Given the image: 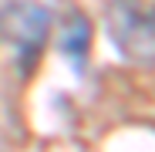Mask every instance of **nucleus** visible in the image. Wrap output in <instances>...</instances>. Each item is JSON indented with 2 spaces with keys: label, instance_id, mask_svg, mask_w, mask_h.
Listing matches in <instances>:
<instances>
[{
  "label": "nucleus",
  "instance_id": "1",
  "mask_svg": "<svg viewBox=\"0 0 155 152\" xmlns=\"http://www.w3.org/2000/svg\"><path fill=\"white\" fill-rule=\"evenodd\" d=\"M51 24H54L51 10L37 0H10L0 7V41L14 51L20 71H31L51 34Z\"/></svg>",
  "mask_w": 155,
  "mask_h": 152
},
{
  "label": "nucleus",
  "instance_id": "2",
  "mask_svg": "<svg viewBox=\"0 0 155 152\" xmlns=\"http://www.w3.org/2000/svg\"><path fill=\"white\" fill-rule=\"evenodd\" d=\"M108 34L128 61H155V10L142 0H115L108 7Z\"/></svg>",
  "mask_w": 155,
  "mask_h": 152
},
{
  "label": "nucleus",
  "instance_id": "3",
  "mask_svg": "<svg viewBox=\"0 0 155 152\" xmlns=\"http://www.w3.org/2000/svg\"><path fill=\"white\" fill-rule=\"evenodd\" d=\"M88 47H91V24L84 14H71L61 31H58V51L61 58H68L74 68H81L84 58H88Z\"/></svg>",
  "mask_w": 155,
  "mask_h": 152
}]
</instances>
